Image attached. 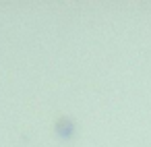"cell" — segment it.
<instances>
[{"instance_id": "1", "label": "cell", "mask_w": 151, "mask_h": 147, "mask_svg": "<svg viewBox=\"0 0 151 147\" xmlns=\"http://www.w3.org/2000/svg\"><path fill=\"white\" fill-rule=\"evenodd\" d=\"M56 133H58L62 139H70L73 133H75V124H73V120H70V118H60V120L56 122Z\"/></svg>"}]
</instances>
